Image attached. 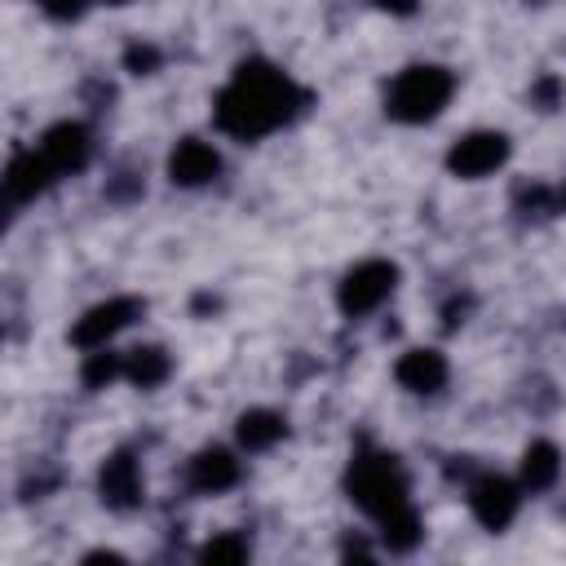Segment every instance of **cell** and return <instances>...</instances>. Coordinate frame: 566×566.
<instances>
[{
    "label": "cell",
    "mask_w": 566,
    "mask_h": 566,
    "mask_svg": "<svg viewBox=\"0 0 566 566\" xmlns=\"http://www.w3.org/2000/svg\"><path fill=\"white\" fill-rule=\"evenodd\" d=\"M345 486H349V500H354L363 513H371L376 522H385V517L411 509V504H407V478H402V469H398L394 455H358V460L349 464Z\"/></svg>",
    "instance_id": "2"
},
{
    "label": "cell",
    "mask_w": 566,
    "mask_h": 566,
    "mask_svg": "<svg viewBox=\"0 0 566 566\" xmlns=\"http://www.w3.org/2000/svg\"><path fill=\"white\" fill-rule=\"evenodd\" d=\"M380 9H389V13H411L416 9V0H376Z\"/></svg>",
    "instance_id": "20"
},
{
    "label": "cell",
    "mask_w": 566,
    "mask_h": 566,
    "mask_svg": "<svg viewBox=\"0 0 566 566\" xmlns=\"http://www.w3.org/2000/svg\"><path fill=\"white\" fill-rule=\"evenodd\" d=\"M557 447L553 442H535V447H526V455H522V486H531V491H544V486H553L557 482Z\"/></svg>",
    "instance_id": "15"
},
{
    "label": "cell",
    "mask_w": 566,
    "mask_h": 566,
    "mask_svg": "<svg viewBox=\"0 0 566 566\" xmlns=\"http://www.w3.org/2000/svg\"><path fill=\"white\" fill-rule=\"evenodd\" d=\"M504 159H509V137H504V133H469V137H460V142L451 146V155H447V164H451L455 177H486V172H495Z\"/></svg>",
    "instance_id": "5"
},
{
    "label": "cell",
    "mask_w": 566,
    "mask_h": 566,
    "mask_svg": "<svg viewBox=\"0 0 566 566\" xmlns=\"http://www.w3.org/2000/svg\"><path fill=\"white\" fill-rule=\"evenodd\" d=\"M394 283H398V270L389 261H363L340 283V310L345 314H371L376 305L389 301Z\"/></svg>",
    "instance_id": "4"
},
{
    "label": "cell",
    "mask_w": 566,
    "mask_h": 566,
    "mask_svg": "<svg viewBox=\"0 0 566 566\" xmlns=\"http://www.w3.org/2000/svg\"><path fill=\"white\" fill-rule=\"evenodd\" d=\"M380 535H385V544H389V548L407 553V548L420 539V517H416V509H402V513L385 517V522H380Z\"/></svg>",
    "instance_id": "17"
},
{
    "label": "cell",
    "mask_w": 566,
    "mask_h": 566,
    "mask_svg": "<svg viewBox=\"0 0 566 566\" xmlns=\"http://www.w3.org/2000/svg\"><path fill=\"white\" fill-rule=\"evenodd\" d=\"M398 385L411 389V394H438L442 380H447V358L438 349H407L398 358Z\"/></svg>",
    "instance_id": "10"
},
{
    "label": "cell",
    "mask_w": 566,
    "mask_h": 566,
    "mask_svg": "<svg viewBox=\"0 0 566 566\" xmlns=\"http://www.w3.org/2000/svg\"><path fill=\"white\" fill-rule=\"evenodd\" d=\"M84 4H88V0H40V9L53 13V18H80Z\"/></svg>",
    "instance_id": "19"
},
{
    "label": "cell",
    "mask_w": 566,
    "mask_h": 566,
    "mask_svg": "<svg viewBox=\"0 0 566 566\" xmlns=\"http://www.w3.org/2000/svg\"><path fill=\"white\" fill-rule=\"evenodd\" d=\"M115 4H124V0H115Z\"/></svg>",
    "instance_id": "22"
},
{
    "label": "cell",
    "mask_w": 566,
    "mask_h": 566,
    "mask_svg": "<svg viewBox=\"0 0 566 566\" xmlns=\"http://www.w3.org/2000/svg\"><path fill=\"white\" fill-rule=\"evenodd\" d=\"M35 150H40L44 164L62 177V172H80V168L88 164L93 142H88V128H84V124H53Z\"/></svg>",
    "instance_id": "8"
},
{
    "label": "cell",
    "mask_w": 566,
    "mask_h": 566,
    "mask_svg": "<svg viewBox=\"0 0 566 566\" xmlns=\"http://www.w3.org/2000/svg\"><path fill=\"white\" fill-rule=\"evenodd\" d=\"M142 305L133 301V296H115V301H102V305H93L80 323H75V345L80 349H102L119 327H128L133 323V314H137Z\"/></svg>",
    "instance_id": "7"
},
{
    "label": "cell",
    "mask_w": 566,
    "mask_h": 566,
    "mask_svg": "<svg viewBox=\"0 0 566 566\" xmlns=\"http://www.w3.org/2000/svg\"><path fill=\"white\" fill-rule=\"evenodd\" d=\"M305 106V93L270 62H243L230 84L217 93L212 102V119L226 137L239 142H256L283 124H292V115Z\"/></svg>",
    "instance_id": "1"
},
{
    "label": "cell",
    "mask_w": 566,
    "mask_h": 566,
    "mask_svg": "<svg viewBox=\"0 0 566 566\" xmlns=\"http://www.w3.org/2000/svg\"><path fill=\"white\" fill-rule=\"evenodd\" d=\"M451 88H455L451 71H442V66H407L385 88V115H394L402 124H424L447 106Z\"/></svg>",
    "instance_id": "3"
},
{
    "label": "cell",
    "mask_w": 566,
    "mask_h": 566,
    "mask_svg": "<svg viewBox=\"0 0 566 566\" xmlns=\"http://www.w3.org/2000/svg\"><path fill=\"white\" fill-rule=\"evenodd\" d=\"M102 500L111 509H133L142 500V478H137V464L128 451H119L102 464Z\"/></svg>",
    "instance_id": "11"
},
{
    "label": "cell",
    "mask_w": 566,
    "mask_h": 566,
    "mask_svg": "<svg viewBox=\"0 0 566 566\" xmlns=\"http://www.w3.org/2000/svg\"><path fill=\"white\" fill-rule=\"evenodd\" d=\"M57 172L44 164V155L40 150H31V155H18L13 164H9V177H4V195H9V203H27V199H35L49 181H53Z\"/></svg>",
    "instance_id": "12"
},
{
    "label": "cell",
    "mask_w": 566,
    "mask_h": 566,
    "mask_svg": "<svg viewBox=\"0 0 566 566\" xmlns=\"http://www.w3.org/2000/svg\"><path fill=\"white\" fill-rule=\"evenodd\" d=\"M217 168H221L217 150H212L208 142H199V137L177 142V150H172V159H168V172H172L177 186H203V181L217 177Z\"/></svg>",
    "instance_id": "9"
},
{
    "label": "cell",
    "mask_w": 566,
    "mask_h": 566,
    "mask_svg": "<svg viewBox=\"0 0 566 566\" xmlns=\"http://www.w3.org/2000/svg\"><path fill=\"white\" fill-rule=\"evenodd\" d=\"M469 509H473V517H478L486 531H504V526L513 522V513H517V486H513L509 478L486 473V478H478V482L469 486Z\"/></svg>",
    "instance_id": "6"
},
{
    "label": "cell",
    "mask_w": 566,
    "mask_h": 566,
    "mask_svg": "<svg viewBox=\"0 0 566 566\" xmlns=\"http://www.w3.org/2000/svg\"><path fill=\"white\" fill-rule=\"evenodd\" d=\"M124 376L137 380V385H159V380L168 376L164 349H133V354L124 358Z\"/></svg>",
    "instance_id": "16"
},
{
    "label": "cell",
    "mask_w": 566,
    "mask_h": 566,
    "mask_svg": "<svg viewBox=\"0 0 566 566\" xmlns=\"http://www.w3.org/2000/svg\"><path fill=\"white\" fill-rule=\"evenodd\" d=\"M239 482V460L230 451H199L190 460V486L203 491V495H217L226 486Z\"/></svg>",
    "instance_id": "13"
},
{
    "label": "cell",
    "mask_w": 566,
    "mask_h": 566,
    "mask_svg": "<svg viewBox=\"0 0 566 566\" xmlns=\"http://www.w3.org/2000/svg\"><path fill=\"white\" fill-rule=\"evenodd\" d=\"M283 433H287V424H283L279 411H248V416L239 420V442H243L248 451H265V447H274Z\"/></svg>",
    "instance_id": "14"
},
{
    "label": "cell",
    "mask_w": 566,
    "mask_h": 566,
    "mask_svg": "<svg viewBox=\"0 0 566 566\" xmlns=\"http://www.w3.org/2000/svg\"><path fill=\"white\" fill-rule=\"evenodd\" d=\"M199 557H203V562H243V557H248V544L234 539V535H221V539H208Z\"/></svg>",
    "instance_id": "18"
},
{
    "label": "cell",
    "mask_w": 566,
    "mask_h": 566,
    "mask_svg": "<svg viewBox=\"0 0 566 566\" xmlns=\"http://www.w3.org/2000/svg\"><path fill=\"white\" fill-rule=\"evenodd\" d=\"M562 199H566V190H562Z\"/></svg>",
    "instance_id": "21"
}]
</instances>
